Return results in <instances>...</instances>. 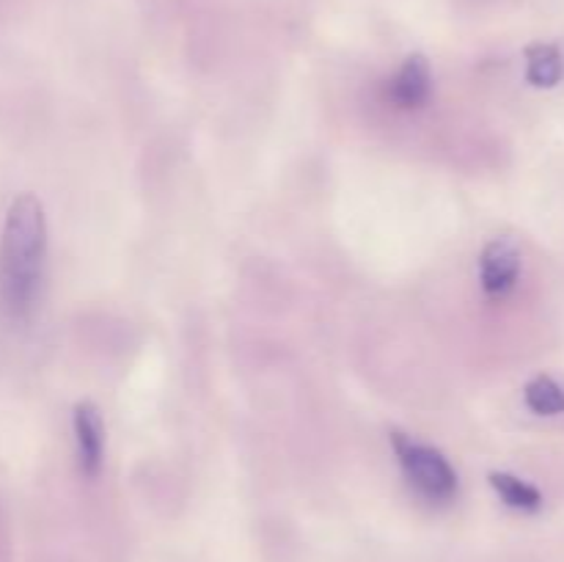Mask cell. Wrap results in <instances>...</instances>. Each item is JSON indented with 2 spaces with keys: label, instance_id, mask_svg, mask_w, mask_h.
Returning a JSON list of instances; mask_svg holds the SVG:
<instances>
[{
  "label": "cell",
  "instance_id": "obj_5",
  "mask_svg": "<svg viewBox=\"0 0 564 562\" xmlns=\"http://www.w3.org/2000/svg\"><path fill=\"white\" fill-rule=\"evenodd\" d=\"M75 441L80 472L86 477H97L105 457V424L102 413L91 402L75 406Z\"/></svg>",
  "mask_w": 564,
  "mask_h": 562
},
{
  "label": "cell",
  "instance_id": "obj_1",
  "mask_svg": "<svg viewBox=\"0 0 564 562\" xmlns=\"http://www.w3.org/2000/svg\"><path fill=\"white\" fill-rule=\"evenodd\" d=\"M47 259V220L42 202L22 193L11 202L0 240V303L14 320L36 306Z\"/></svg>",
  "mask_w": 564,
  "mask_h": 562
},
{
  "label": "cell",
  "instance_id": "obj_3",
  "mask_svg": "<svg viewBox=\"0 0 564 562\" xmlns=\"http://www.w3.org/2000/svg\"><path fill=\"white\" fill-rule=\"evenodd\" d=\"M521 264V246L510 240V237H496V240L485 246L482 257H479V284H482L488 295H507L518 284Z\"/></svg>",
  "mask_w": 564,
  "mask_h": 562
},
{
  "label": "cell",
  "instance_id": "obj_4",
  "mask_svg": "<svg viewBox=\"0 0 564 562\" xmlns=\"http://www.w3.org/2000/svg\"><path fill=\"white\" fill-rule=\"evenodd\" d=\"M433 97V69L424 55H411L386 86V99L400 110H419Z\"/></svg>",
  "mask_w": 564,
  "mask_h": 562
},
{
  "label": "cell",
  "instance_id": "obj_7",
  "mask_svg": "<svg viewBox=\"0 0 564 562\" xmlns=\"http://www.w3.org/2000/svg\"><path fill=\"white\" fill-rule=\"evenodd\" d=\"M527 406L532 408L540 417H556V413H564V386L556 383L549 375H538L534 380H529L527 391Z\"/></svg>",
  "mask_w": 564,
  "mask_h": 562
},
{
  "label": "cell",
  "instance_id": "obj_2",
  "mask_svg": "<svg viewBox=\"0 0 564 562\" xmlns=\"http://www.w3.org/2000/svg\"><path fill=\"white\" fill-rule=\"evenodd\" d=\"M391 446H394L397 461H400L408 483L413 485V490L422 499L433 501V505H444V501L455 499L457 474L435 446L422 444V441L411 439L405 433H391Z\"/></svg>",
  "mask_w": 564,
  "mask_h": 562
},
{
  "label": "cell",
  "instance_id": "obj_6",
  "mask_svg": "<svg viewBox=\"0 0 564 562\" xmlns=\"http://www.w3.org/2000/svg\"><path fill=\"white\" fill-rule=\"evenodd\" d=\"M490 485H494V490L499 494V499L505 501L507 507H512V510L534 512L540 510V505H543V494L521 477H512V474H505V472H494L490 474Z\"/></svg>",
  "mask_w": 564,
  "mask_h": 562
},
{
  "label": "cell",
  "instance_id": "obj_8",
  "mask_svg": "<svg viewBox=\"0 0 564 562\" xmlns=\"http://www.w3.org/2000/svg\"><path fill=\"white\" fill-rule=\"evenodd\" d=\"M562 55L556 47L549 44H540V47L529 50V64H527V77L540 88H551L562 80Z\"/></svg>",
  "mask_w": 564,
  "mask_h": 562
}]
</instances>
